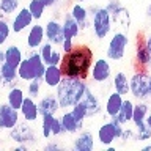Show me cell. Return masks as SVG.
<instances>
[{"label":"cell","mask_w":151,"mask_h":151,"mask_svg":"<svg viewBox=\"0 0 151 151\" xmlns=\"http://www.w3.org/2000/svg\"><path fill=\"white\" fill-rule=\"evenodd\" d=\"M93 60L94 54L91 47L87 44H76L71 52L63 54L58 66L63 73V77L87 80L90 76V68L93 65Z\"/></svg>","instance_id":"1"},{"label":"cell","mask_w":151,"mask_h":151,"mask_svg":"<svg viewBox=\"0 0 151 151\" xmlns=\"http://www.w3.org/2000/svg\"><path fill=\"white\" fill-rule=\"evenodd\" d=\"M87 87H88L87 80L73 79V77H63L61 79V82L54 88L61 110L71 109L74 104H77L80 99H82Z\"/></svg>","instance_id":"2"},{"label":"cell","mask_w":151,"mask_h":151,"mask_svg":"<svg viewBox=\"0 0 151 151\" xmlns=\"http://www.w3.org/2000/svg\"><path fill=\"white\" fill-rule=\"evenodd\" d=\"M150 76L146 68H139L129 77V94L135 101H146L150 98Z\"/></svg>","instance_id":"3"},{"label":"cell","mask_w":151,"mask_h":151,"mask_svg":"<svg viewBox=\"0 0 151 151\" xmlns=\"http://www.w3.org/2000/svg\"><path fill=\"white\" fill-rule=\"evenodd\" d=\"M90 22H91V30H93V35L96 40L102 41L110 35L112 32V17H110V13L107 11L104 6L99 5V8L94 11L91 16H90Z\"/></svg>","instance_id":"4"},{"label":"cell","mask_w":151,"mask_h":151,"mask_svg":"<svg viewBox=\"0 0 151 151\" xmlns=\"http://www.w3.org/2000/svg\"><path fill=\"white\" fill-rule=\"evenodd\" d=\"M127 44H129V36H127V32H123V30L113 32V35L110 36V40H109L107 50H106L107 58L109 60H113V61L123 60V58H124V55H126Z\"/></svg>","instance_id":"5"},{"label":"cell","mask_w":151,"mask_h":151,"mask_svg":"<svg viewBox=\"0 0 151 151\" xmlns=\"http://www.w3.org/2000/svg\"><path fill=\"white\" fill-rule=\"evenodd\" d=\"M9 139L14 143H24L27 146H32V145H36L38 135L28 121H19L16 126L9 129Z\"/></svg>","instance_id":"6"},{"label":"cell","mask_w":151,"mask_h":151,"mask_svg":"<svg viewBox=\"0 0 151 151\" xmlns=\"http://www.w3.org/2000/svg\"><path fill=\"white\" fill-rule=\"evenodd\" d=\"M90 79L96 83H106L112 77V66L109 63V58H96L93 60V65L90 68Z\"/></svg>","instance_id":"7"},{"label":"cell","mask_w":151,"mask_h":151,"mask_svg":"<svg viewBox=\"0 0 151 151\" xmlns=\"http://www.w3.org/2000/svg\"><path fill=\"white\" fill-rule=\"evenodd\" d=\"M21 121V113L8 102L0 104V131H9Z\"/></svg>","instance_id":"8"},{"label":"cell","mask_w":151,"mask_h":151,"mask_svg":"<svg viewBox=\"0 0 151 151\" xmlns=\"http://www.w3.org/2000/svg\"><path fill=\"white\" fill-rule=\"evenodd\" d=\"M33 22H35V21H33L32 13L28 11V8L22 6V8H19L17 11L14 13L13 21H11L9 25H11V32L13 33H22V32H25Z\"/></svg>","instance_id":"9"},{"label":"cell","mask_w":151,"mask_h":151,"mask_svg":"<svg viewBox=\"0 0 151 151\" xmlns=\"http://www.w3.org/2000/svg\"><path fill=\"white\" fill-rule=\"evenodd\" d=\"M80 101H82V104L85 106V109H87V118H94L104 110V106L101 104V101H99L98 94L90 87H87V90H85V93H83V96Z\"/></svg>","instance_id":"10"},{"label":"cell","mask_w":151,"mask_h":151,"mask_svg":"<svg viewBox=\"0 0 151 151\" xmlns=\"http://www.w3.org/2000/svg\"><path fill=\"white\" fill-rule=\"evenodd\" d=\"M44 35H46V41L52 42L54 46H60L63 38V28H61V22L57 19H50L44 24Z\"/></svg>","instance_id":"11"},{"label":"cell","mask_w":151,"mask_h":151,"mask_svg":"<svg viewBox=\"0 0 151 151\" xmlns=\"http://www.w3.org/2000/svg\"><path fill=\"white\" fill-rule=\"evenodd\" d=\"M60 110V104L57 99L55 93H47L38 101V113L40 116L42 115H55Z\"/></svg>","instance_id":"12"},{"label":"cell","mask_w":151,"mask_h":151,"mask_svg":"<svg viewBox=\"0 0 151 151\" xmlns=\"http://www.w3.org/2000/svg\"><path fill=\"white\" fill-rule=\"evenodd\" d=\"M19 113H21L24 121H28V123L38 121V118H40V113H38V102L33 98L25 94V98H24V101H22V106L19 107Z\"/></svg>","instance_id":"13"},{"label":"cell","mask_w":151,"mask_h":151,"mask_svg":"<svg viewBox=\"0 0 151 151\" xmlns=\"http://www.w3.org/2000/svg\"><path fill=\"white\" fill-rule=\"evenodd\" d=\"M150 61H151V50L148 49V46H146L145 38L137 35V41H135V63H137L139 68H146L148 69Z\"/></svg>","instance_id":"14"},{"label":"cell","mask_w":151,"mask_h":151,"mask_svg":"<svg viewBox=\"0 0 151 151\" xmlns=\"http://www.w3.org/2000/svg\"><path fill=\"white\" fill-rule=\"evenodd\" d=\"M46 41V35H44V25L41 24H32L28 27V33H27V47L28 49H40V46Z\"/></svg>","instance_id":"15"},{"label":"cell","mask_w":151,"mask_h":151,"mask_svg":"<svg viewBox=\"0 0 151 151\" xmlns=\"http://www.w3.org/2000/svg\"><path fill=\"white\" fill-rule=\"evenodd\" d=\"M60 121H61V124H63V129H65L66 134H77L79 131L83 129V124H85V121L77 120V118L71 113L69 109L63 110V113L60 115Z\"/></svg>","instance_id":"16"},{"label":"cell","mask_w":151,"mask_h":151,"mask_svg":"<svg viewBox=\"0 0 151 151\" xmlns=\"http://www.w3.org/2000/svg\"><path fill=\"white\" fill-rule=\"evenodd\" d=\"M16 80H19L17 79V68L6 63V61H3L0 65V87L11 88L16 85Z\"/></svg>","instance_id":"17"},{"label":"cell","mask_w":151,"mask_h":151,"mask_svg":"<svg viewBox=\"0 0 151 151\" xmlns=\"http://www.w3.org/2000/svg\"><path fill=\"white\" fill-rule=\"evenodd\" d=\"M73 148L76 151H93L94 150V135L90 131H79L77 137L73 142Z\"/></svg>","instance_id":"18"},{"label":"cell","mask_w":151,"mask_h":151,"mask_svg":"<svg viewBox=\"0 0 151 151\" xmlns=\"http://www.w3.org/2000/svg\"><path fill=\"white\" fill-rule=\"evenodd\" d=\"M63 79V73H61L58 65H46L44 74H42V83L49 88H55L57 85Z\"/></svg>","instance_id":"19"},{"label":"cell","mask_w":151,"mask_h":151,"mask_svg":"<svg viewBox=\"0 0 151 151\" xmlns=\"http://www.w3.org/2000/svg\"><path fill=\"white\" fill-rule=\"evenodd\" d=\"M110 17H112V24L115 27H118V30H123V32H127L129 30V25H131V14L129 11L123 6L115 9L113 13H110Z\"/></svg>","instance_id":"20"},{"label":"cell","mask_w":151,"mask_h":151,"mask_svg":"<svg viewBox=\"0 0 151 151\" xmlns=\"http://www.w3.org/2000/svg\"><path fill=\"white\" fill-rule=\"evenodd\" d=\"M69 14L76 19V22L79 24L80 30H85V28H88L91 25V22H90V14H88V9L83 6L82 3H74L73 6H71V11Z\"/></svg>","instance_id":"21"},{"label":"cell","mask_w":151,"mask_h":151,"mask_svg":"<svg viewBox=\"0 0 151 151\" xmlns=\"http://www.w3.org/2000/svg\"><path fill=\"white\" fill-rule=\"evenodd\" d=\"M98 142L104 146L113 145V142L116 140V134H115V127H113L112 121H106L99 126L98 129Z\"/></svg>","instance_id":"22"},{"label":"cell","mask_w":151,"mask_h":151,"mask_svg":"<svg viewBox=\"0 0 151 151\" xmlns=\"http://www.w3.org/2000/svg\"><path fill=\"white\" fill-rule=\"evenodd\" d=\"M61 28H63V38H69V40L77 38L79 33H80L79 24L76 22V19L71 16L69 13H66L65 16H63V21H61Z\"/></svg>","instance_id":"23"},{"label":"cell","mask_w":151,"mask_h":151,"mask_svg":"<svg viewBox=\"0 0 151 151\" xmlns=\"http://www.w3.org/2000/svg\"><path fill=\"white\" fill-rule=\"evenodd\" d=\"M123 99H124V96L120 93H116V91H112L107 96L106 104H104V110H106V113L109 116H116V113H118V110H120V107L123 104Z\"/></svg>","instance_id":"24"},{"label":"cell","mask_w":151,"mask_h":151,"mask_svg":"<svg viewBox=\"0 0 151 151\" xmlns=\"http://www.w3.org/2000/svg\"><path fill=\"white\" fill-rule=\"evenodd\" d=\"M132 112H134V101L131 99H123V104L120 107V110L116 113V120L121 123L123 126L129 124L131 120H132Z\"/></svg>","instance_id":"25"},{"label":"cell","mask_w":151,"mask_h":151,"mask_svg":"<svg viewBox=\"0 0 151 151\" xmlns=\"http://www.w3.org/2000/svg\"><path fill=\"white\" fill-rule=\"evenodd\" d=\"M24 98H25V91H24V88L17 87V85H14V87L8 88V93H6V102L11 106L13 109H17L22 106V101Z\"/></svg>","instance_id":"26"},{"label":"cell","mask_w":151,"mask_h":151,"mask_svg":"<svg viewBox=\"0 0 151 151\" xmlns=\"http://www.w3.org/2000/svg\"><path fill=\"white\" fill-rule=\"evenodd\" d=\"M113 91L120 93L123 96H127V94H129V77L126 76V73L118 71V73L113 76Z\"/></svg>","instance_id":"27"},{"label":"cell","mask_w":151,"mask_h":151,"mask_svg":"<svg viewBox=\"0 0 151 151\" xmlns=\"http://www.w3.org/2000/svg\"><path fill=\"white\" fill-rule=\"evenodd\" d=\"M5 52V61L9 65H13V66H19V63L22 61L24 58V55H22V50H21V47L19 46H14V44H9L6 46V49L3 50Z\"/></svg>","instance_id":"28"},{"label":"cell","mask_w":151,"mask_h":151,"mask_svg":"<svg viewBox=\"0 0 151 151\" xmlns=\"http://www.w3.org/2000/svg\"><path fill=\"white\" fill-rule=\"evenodd\" d=\"M17 79L22 80V82H28V80L32 79H36L35 77V71H33L30 61H28L27 57H24L22 61L19 63L17 66Z\"/></svg>","instance_id":"29"},{"label":"cell","mask_w":151,"mask_h":151,"mask_svg":"<svg viewBox=\"0 0 151 151\" xmlns=\"http://www.w3.org/2000/svg\"><path fill=\"white\" fill-rule=\"evenodd\" d=\"M148 112H150V107H148V104H146L145 101H139L137 104L134 102V112H132L131 123L134 126L139 124V123H143L146 115H148Z\"/></svg>","instance_id":"30"},{"label":"cell","mask_w":151,"mask_h":151,"mask_svg":"<svg viewBox=\"0 0 151 151\" xmlns=\"http://www.w3.org/2000/svg\"><path fill=\"white\" fill-rule=\"evenodd\" d=\"M27 8H28V11L32 13V17H33V21H40V19H42V16H44V11H46V5L42 0H30L27 5Z\"/></svg>","instance_id":"31"},{"label":"cell","mask_w":151,"mask_h":151,"mask_svg":"<svg viewBox=\"0 0 151 151\" xmlns=\"http://www.w3.org/2000/svg\"><path fill=\"white\" fill-rule=\"evenodd\" d=\"M21 8L19 0H0V13L5 16H13Z\"/></svg>","instance_id":"32"},{"label":"cell","mask_w":151,"mask_h":151,"mask_svg":"<svg viewBox=\"0 0 151 151\" xmlns=\"http://www.w3.org/2000/svg\"><path fill=\"white\" fill-rule=\"evenodd\" d=\"M151 140V129L146 126V123L135 124V142H150Z\"/></svg>","instance_id":"33"},{"label":"cell","mask_w":151,"mask_h":151,"mask_svg":"<svg viewBox=\"0 0 151 151\" xmlns=\"http://www.w3.org/2000/svg\"><path fill=\"white\" fill-rule=\"evenodd\" d=\"M27 96H30L33 99H36L41 94V87H42V80L41 79H32L27 82Z\"/></svg>","instance_id":"34"},{"label":"cell","mask_w":151,"mask_h":151,"mask_svg":"<svg viewBox=\"0 0 151 151\" xmlns=\"http://www.w3.org/2000/svg\"><path fill=\"white\" fill-rule=\"evenodd\" d=\"M52 120H54V115H42L41 116V135L44 139L49 140L50 139V127H52Z\"/></svg>","instance_id":"35"},{"label":"cell","mask_w":151,"mask_h":151,"mask_svg":"<svg viewBox=\"0 0 151 151\" xmlns=\"http://www.w3.org/2000/svg\"><path fill=\"white\" fill-rule=\"evenodd\" d=\"M9 35H11L9 22H6L5 19H0V46H3L9 40Z\"/></svg>","instance_id":"36"},{"label":"cell","mask_w":151,"mask_h":151,"mask_svg":"<svg viewBox=\"0 0 151 151\" xmlns=\"http://www.w3.org/2000/svg\"><path fill=\"white\" fill-rule=\"evenodd\" d=\"M50 134L54 137H58V135H65L66 132L63 129V124L60 121V116L54 115V120H52V127H50Z\"/></svg>","instance_id":"37"},{"label":"cell","mask_w":151,"mask_h":151,"mask_svg":"<svg viewBox=\"0 0 151 151\" xmlns=\"http://www.w3.org/2000/svg\"><path fill=\"white\" fill-rule=\"evenodd\" d=\"M121 142H135V129H131V127H124L123 129V134L120 137Z\"/></svg>","instance_id":"38"},{"label":"cell","mask_w":151,"mask_h":151,"mask_svg":"<svg viewBox=\"0 0 151 151\" xmlns=\"http://www.w3.org/2000/svg\"><path fill=\"white\" fill-rule=\"evenodd\" d=\"M74 46H76V42L74 40H69V38H65L63 41H61V44H60V49L63 54H66V52H71L74 49Z\"/></svg>","instance_id":"39"},{"label":"cell","mask_w":151,"mask_h":151,"mask_svg":"<svg viewBox=\"0 0 151 151\" xmlns=\"http://www.w3.org/2000/svg\"><path fill=\"white\" fill-rule=\"evenodd\" d=\"M61 57H63V52H61V49H54V52H52V55H50L49 65H60Z\"/></svg>","instance_id":"40"},{"label":"cell","mask_w":151,"mask_h":151,"mask_svg":"<svg viewBox=\"0 0 151 151\" xmlns=\"http://www.w3.org/2000/svg\"><path fill=\"white\" fill-rule=\"evenodd\" d=\"M60 150V145L55 143V142H47L44 145V151H58Z\"/></svg>","instance_id":"41"},{"label":"cell","mask_w":151,"mask_h":151,"mask_svg":"<svg viewBox=\"0 0 151 151\" xmlns=\"http://www.w3.org/2000/svg\"><path fill=\"white\" fill-rule=\"evenodd\" d=\"M42 2H44V5H46L47 8H52V6H55L60 0H42Z\"/></svg>","instance_id":"42"},{"label":"cell","mask_w":151,"mask_h":151,"mask_svg":"<svg viewBox=\"0 0 151 151\" xmlns=\"http://www.w3.org/2000/svg\"><path fill=\"white\" fill-rule=\"evenodd\" d=\"M145 42H146V46H148V49L151 50V33H148V35L145 36Z\"/></svg>","instance_id":"43"},{"label":"cell","mask_w":151,"mask_h":151,"mask_svg":"<svg viewBox=\"0 0 151 151\" xmlns=\"http://www.w3.org/2000/svg\"><path fill=\"white\" fill-rule=\"evenodd\" d=\"M145 123H146V126L151 129V113L148 112V115H146V118H145Z\"/></svg>","instance_id":"44"},{"label":"cell","mask_w":151,"mask_h":151,"mask_svg":"<svg viewBox=\"0 0 151 151\" xmlns=\"http://www.w3.org/2000/svg\"><path fill=\"white\" fill-rule=\"evenodd\" d=\"M146 16L148 17H151V2H150V5L146 6Z\"/></svg>","instance_id":"45"},{"label":"cell","mask_w":151,"mask_h":151,"mask_svg":"<svg viewBox=\"0 0 151 151\" xmlns=\"http://www.w3.org/2000/svg\"><path fill=\"white\" fill-rule=\"evenodd\" d=\"M142 151H151V143L145 145V146H142Z\"/></svg>","instance_id":"46"},{"label":"cell","mask_w":151,"mask_h":151,"mask_svg":"<svg viewBox=\"0 0 151 151\" xmlns=\"http://www.w3.org/2000/svg\"><path fill=\"white\" fill-rule=\"evenodd\" d=\"M3 61H5V52H3V50H0V65H2Z\"/></svg>","instance_id":"47"},{"label":"cell","mask_w":151,"mask_h":151,"mask_svg":"<svg viewBox=\"0 0 151 151\" xmlns=\"http://www.w3.org/2000/svg\"><path fill=\"white\" fill-rule=\"evenodd\" d=\"M150 98H151V76H150Z\"/></svg>","instance_id":"48"},{"label":"cell","mask_w":151,"mask_h":151,"mask_svg":"<svg viewBox=\"0 0 151 151\" xmlns=\"http://www.w3.org/2000/svg\"><path fill=\"white\" fill-rule=\"evenodd\" d=\"M79 3H83V2H88V0H77Z\"/></svg>","instance_id":"49"},{"label":"cell","mask_w":151,"mask_h":151,"mask_svg":"<svg viewBox=\"0 0 151 151\" xmlns=\"http://www.w3.org/2000/svg\"><path fill=\"white\" fill-rule=\"evenodd\" d=\"M148 69H150V71H151V61H150V66H148Z\"/></svg>","instance_id":"50"}]
</instances>
